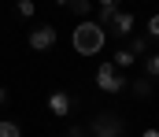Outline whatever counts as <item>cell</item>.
Returning <instances> with one entry per match:
<instances>
[{
  "instance_id": "obj_1",
  "label": "cell",
  "mask_w": 159,
  "mask_h": 137,
  "mask_svg": "<svg viewBox=\"0 0 159 137\" xmlns=\"http://www.w3.org/2000/svg\"><path fill=\"white\" fill-rule=\"evenodd\" d=\"M104 41H107V30H100L93 19H85V22L74 26V52L78 56H100Z\"/></svg>"
},
{
  "instance_id": "obj_2",
  "label": "cell",
  "mask_w": 159,
  "mask_h": 137,
  "mask_svg": "<svg viewBox=\"0 0 159 137\" xmlns=\"http://www.w3.org/2000/svg\"><path fill=\"white\" fill-rule=\"evenodd\" d=\"M89 134H93V137H122V134H126V122H122L119 115L104 111V115H96V119L89 122Z\"/></svg>"
},
{
  "instance_id": "obj_3",
  "label": "cell",
  "mask_w": 159,
  "mask_h": 137,
  "mask_svg": "<svg viewBox=\"0 0 159 137\" xmlns=\"http://www.w3.org/2000/svg\"><path fill=\"white\" fill-rule=\"evenodd\" d=\"M122 85H126V78H122L119 67H111V63L96 67V89H104V93H122Z\"/></svg>"
},
{
  "instance_id": "obj_4",
  "label": "cell",
  "mask_w": 159,
  "mask_h": 137,
  "mask_svg": "<svg viewBox=\"0 0 159 137\" xmlns=\"http://www.w3.org/2000/svg\"><path fill=\"white\" fill-rule=\"evenodd\" d=\"M56 41H59V34H56V26H48V22L37 26V30H30V48H34V52H48Z\"/></svg>"
},
{
  "instance_id": "obj_5",
  "label": "cell",
  "mask_w": 159,
  "mask_h": 137,
  "mask_svg": "<svg viewBox=\"0 0 159 137\" xmlns=\"http://www.w3.org/2000/svg\"><path fill=\"white\" fill-rule=\"evenodd\" d=\"M70 107H74V100H70V93H52V96H48V111H52L56 119H63V115H70Z\"/></svg>"
},
{
  "instance_id": "obj_6",
  "label": "cell",
  "mask_w": 159,
  "mask_h": 137,
  "mask_svg": "<svg viewBox=\"0 0 159 137\" xmlns=\"http://www.w3.org/2000/svg\"><path fill=\"white\" fill-rule=\"evenodd\" d=\"M133 26H137V19H133V11H115V22H111V30L119 34V37H129L133 34Z\"/></svg>"
},
{
  "instance_id": "obj_7",
  "label": "cell",
  "mask_w": 159,
  "mask_h": 137,
  "mask_svg": "<svg viewBox=\"0 0 159 137\" xmlns=\"http://www.w3.org/2000/svg\"><path fill=\"white\" fill-rule=\"evenodd\" d=\"M56 7H70V11L81 19V22H85V15H89V11H96L89 0H56Z\"/></svg>"
},
{
  "instance_id": "obj_8",
  "label": "cell",
  "mask_w": 159,
  "mask_h": 137,
  "mask_svg": "<svg viewBox=\"0 0 159 137\" xmlns=\"http://www.w3.org/2000/svg\"><path fill=\"white\" fill-rule=\"evenodd\" d=\"M133 63H137V56H133L129 48H119L115 59H111V67H133Z\"/></svg>"
},
{
  "instance_id": "obj_9",
  "label": "cell",
  "mask_w": 159,
  "mask_h": 137,
  "mask_svg": "<svg viewBox=\"0 0 159 137\" xmlns=\"http://www.w3.org/2000/svg\"><path fill=\"white\" fill-rule=\"evenodd\" d=\"M129 89H133V96H152V78H148V74H141Z\"/></svg>"
},
{
  "instance_id": "obj_10",
  "label": "cell",
  "mask_w": 159,
  "mask_h": 137,
  "mask_svg": "<svg viewBox=\"0 0 159 137\" xmlns=\"http://www.w3.org/2000/svg\"><path fill=\"white\" fill-rule=\"evenodd\" d=\"M15 7H19V15H22V19H34V15H37V4H34V0H19Z\"/></svg>"
},
{
  "instance_id": "obj_11",
  "label": "cell",
  "mask_w": 159,
  "mask_h": 137,
  "mask_svg": "<svg viewBox=\"0 0 159 137\" xmlns=\"http://www.w3.org/2000/svg\"><path fill=\"white\" fill-rule=\"evenodd\" d=\"M0 137H22V130H19L15 122H7V119H0Z\"/></svg>"
},
{
  "instance_id": "obj_12",
  "label": "cell",
  "mask_w": 159,
  "mask_h": 137,
  "mask_svg": "<svg viewBox=\"0 0 159 137\" xmlns=\"http://www.w3.org/2000/svg\"><path fill=\"white\" fill-rule=\"evenodd\" d=\"M129 52H133V56H144V52H148V41H141V37H129Z\"/></svg>"
},
{
  "instance_id": "obj_13",
  "label": "cell",
  "mask_w": 159,
  "mask_h": 137,
  "mask_svg": "<svg viewBox=\"0 0 159 137\" xmlns=\"http://www.w3.org/2000/svg\"><path fill=\"white\" fill-rule=\"evenodd\" d=\"M144 71H148L152 78H159V52H156V56H148V67H144Z\"/></svg>"
},
{
  "instance_id": "obj_14",
  "label": "cell",
  "mask_w": 159,
  "mask_h": 137,
  "mask_svg": "<svg viewBox=\"0 0 159 137\" xmlns=\"http://www.w3.org/2000/svg\"><path fill=\"white\" fill-rule=\"evenodd\" d=\"M148 37H159V11L148 19Z\"/></svg>"
},
{
  "instance_id": "obj_15",
  "label": "cell",
  "mask_w": 159,
  "mask_h": 137,
  "mask_svg": "<svg viewBox=\"0 0 159 137\" xmlns=\"http://www.w3.org/2000/svg\"><path fill=\"white\" fill-rule=\"evenodd\" d=\"M100 11H119V0H96Z\"/></svg>"
},
{
  "instance_id": "obj_16",
  "label": "cell",
  "mask_w": 159,
  "mask_h": 137,
  "mask_svg": "<svg viewBox=\"0 0 159 137\" xmlns=\"http://www.w3.org/2000/svg\"><path fill=\"white\" fill-rule=\"evenodd\" d=\"M63 134H67V137H85V126H67Z\"/></svg>"
},
{
  "instance_id": "obj_17",
  "label": "cell",
  "mask_w": 159,
  "mask_h": 137,
  "mask_svg": "<svg viewBox=\"0 0 159 137\" xmlns=\"http://www.w3.org/2000/svg\"><path fill=\"white\" fill-rule=\"evenodd\" d=\"M4 104H11V93H7L4 85H0V107H4Z\"/></svg>"
},
{
  "instance_id": "obj_18",
  "label": "cell",
  "mask_w": 159,
  "mask_h": 137,
  "mask_svg": "<svg viewBox=\"0 0 159 137\" xmlns=\"http://www.w3.org/2000/svg\"><path fill=\"white\" fill-rule=\"evenodd\" d=\"M141 137H159V130H144V134H141Z\"/></svg>"
}]
</instances>
